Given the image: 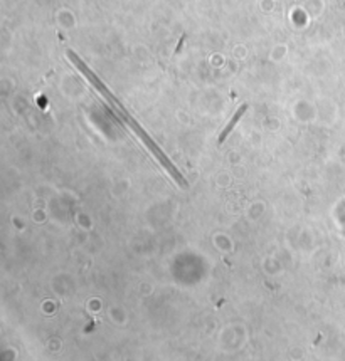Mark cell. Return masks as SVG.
I'll return each mask as SVG.
<instances>
[{
  "mask_svg": "<svg viewBox=\"0 0 345 361\" xmlns=\"http://www.w3.org/2000/svg\"><path fill=\"white\" fill-rule=\"evenodd\" d=\"M66 55H68L69 59H71V62L74 64V66L78 67V71H80L81 74H84V77L90 81V84L93 86L94 89L98 91L100 94L103 96V98L108 101L110 106H112V108L114 109V113H116L118 116L123 119V123H126L128 126H130L132 131L135 133V135H136L138 138H140L142 143H144V145H145V146L150 150V153L154 155L155 158H157V161H158L160 165L164 166L165 170H167L170 177H172L174 180H176V182H177L178 185H180L182 188H186V187H187V182H186V178L182 177V173L177 170V166L174 165L172 161H170L168 156L164 153V151H162V148H160V146L157 145V143H155V141L152 140V138L148 136V133H146L145 129L140 126V123H138L136 119L133 118L130 113H128L125 106H123V104L120 103V101L116 99V96H114L113 92L108 89V86L104 84V82L101 81L98 76H96L93 69H90L88 66H86V62L82 61V59H81L80 55H78V54L74 52V50L68 49V50H66Z\"/></svg>",
  "mask_w": 345,
  "mask_h": 361,
  "instance_id": "obj_1",
  "label": "cell"
},
{
  "mask_svg": "<svg viewBox=\"0 0 345 361\" xmlns=\"http://www.w3.org/2000/svg\"><path fill=\"white\" fill-rule=\"evenodd\" d=\"M246 109H248V104H242L241 108H239V109L236 111V113H234L232 119H231V121L228 123V126L222 129V133H220V136H219V143H224V140H226V138L229 136V133L232 131V128L236 126V124H238V121H239V119H241V116H242V114L246 113Z\"/></svg>",
  "mask_w": 345,
  "mask_h": 361,
  "instance_id": "obj_2",
  "label": "cell"
}]
</instances>
